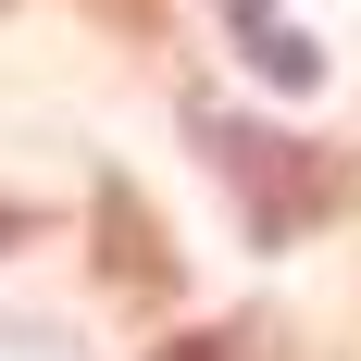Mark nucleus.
<instances>
[{
	"instance_id": "2",
	"label": "nucleus",
	"mask_w": 361,
	"mask_h": 361,
	"mask_svg": "<svg viewBox=\"0 0 361 361\" xmlns=\"http://www.w3.org/2000/svg\"><path fill=\"white\" fill-rule=\"evenodd\" d=\"M87 250H100V287L112 299H175V250H162V224H149V200L125 175L87 187Z\"/></svg>"
},
{
	"instance_id": "6",
	"label": "nucleus",
	"mask_w": 361,
	"mask_h": 361,
	"mask_svg": "<svg viewBox=\"0 0 361 361\" xmlns=\"http://www.w3.org/2000/svg\"><path fill=\"white\" fill-rule=\"evenodd\" d=\"M112 13H125V25H149V13H162V0H112Z\"/></svg>"
},
{
	"instance_id": "1",
	"label": "nucleus",
	"mask_w": 361,
	"mask_h": 361,
	"mask_svg": "<svg viewBox=\"0 0 361 361\" xmlns=\"http://www.w3.org/2000/svg\"><path fill=\"white\" fill-rule=\"evenodd\" d=\"M200 137H212V175L237 187V224H250L262 250H299L312 224H336V212H349V149L287 137V125L224 112V100H200Z\"/></svg>"
},
{
	"instance_id": "3",
	"label": "nucleus",
	"mask_w": 361,
	"mask_h": 361,
	"mask_svg": "<svg viewBox=\"0 0 361 361\" xmlns=\"http://www.w3.org/2000/svg\"><path fill=\"white\" fill-rule=\"evenodd\" d=\"M212 13H224V37H237V63H250L262 87H287V100L324 87V50H312V25H299L287 0H212Z\"/></svg>"
},
{
	"instance_id": "5",
	"label": "nucleus",
	"mask_w": 361,
	"mask_h": 361,
	"mask_svg": "<svg viewBox=\"0 0 361 361\" xmlns=\"http://www.w3.org/2000/svg\"><path fill=\"white\" fill-rule=\"evenodd\" d=\"M25 237H37V212H25V200H0V262L25 250Z\"/></svg>"
},
{
	"instance_id": "4",
	"label": "nucleus",
	"mask_w": 361,
	"mask_h": 361,
	"mask_svg": "<svg viewBox=\"0 0 361 361\" xmlns=\"http://www.w3.org/2000/svg\"><path fill=\"white\" fill-rule=\"evenodd\" d=\"M149 361H262V324H200V336H162Z\"/></svg>"
}]
</instances>
